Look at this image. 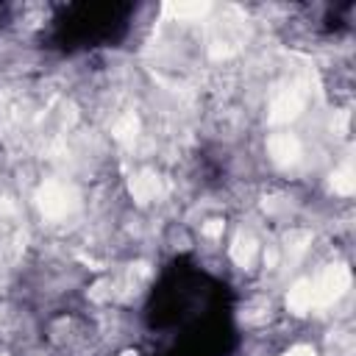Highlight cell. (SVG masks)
<instances>
[{
    "label": "cell",
    "mask_w": 356,
    "mask_h": 356,
    "mask_svg": "<svg viewBox=\"0 0 356 356\" xmlns=\"http://www.w3.org/2000/svg\"><path fill=\"white\" fill-rule=\"evenodd\" d=\"M36 206L47 220H64L78 209V192L70 184L61 181H47L36 192Z\"/></svg>",
    "instance_id": "cell-1"
},
{
    "label": "cell",
    "mask_w": 356,
    "mask_h": 356,
    "mask_svg": "<svg viewBox=\"0 0 356 356\" xmlns=\"http://www.w3.org/2000/svg\"><path fill=\"white\" fill-rule=\"evenodd\" d=\"M350 286V270L345 264H331L325 267L317 278H312V298H314V309H325L334 300H339L345 295V289Z\"/></svg>",
    "instance_id": "cell-2"
},
{
    "label": "cell",
    "mask_w": 356,
    "mask_h": 356,
    "mask_svg": "<svg viewBox=\"0 0 356 356\" xmlns=\"http://www.w3.org/2000/svg\"><path fill=\"white\" fill-rule=\"evenodd\" d=\"M303 103H306V97H303L298 89H284V92H278V95L273 97V103H270V114H267L270 125L292 122V120L303 111Z\"/></svg>",
    "instance_id": "cell-3"
},
{
    "label": "cell",
    "mask_w": 356,
    "mask_h": 356,
    "mask_svg": "<svg viewBox=\"0 0 356 356\" xmlns=\"http://www.w3.org/2000/svg\"><path fill=\"white\" fill-rule=\"evenodd\" d=\"M128 189H131V197L145 206V203H153V200L161 197L164 181H161V175H156L153 170H142V172H136V175L128 181Z\"/></svg>",
    "instance_id": "cell-4"
},
{
    "label": "cell",
    "mask_w": 356,
    "mask_h": 356,
    "mask_svg": "<svg viewBox=\"0 0 356 356\" xmlns=\"http://www.w3.org/2000/svg\"><path fill=\"white\" fill-rule=\"evenodd\" d=\"M267 153L278 167H289L300 159V139L295 134H273L267 139Z\"/></svg>",
    "instance_id": "cell-5"
},
{
    "label": "cell",
    "mask_w": 356,
    "mask_h": 356,
    "mask_svg": "<svg viewBox=\"0 0 356 356\" xmlns=\"http://www.w3.org/2000/svg\"><path fill=\"white\" fill-rule=\"evenodd\" d=\"M286 309L298 317L309 314L314 309V298H312V278H298L289 292H286Z\"/></svg>",
    "instance_id": "cell-6"
},
{
    "label": "cell",
    "mask_w": 356,
    "mask_h": 356,
    "mask_svg": "<svg viewBox=\"0 0 356 356\" xmlns=\"http://www.w3.org/2000/svg\"><path fill=\"white\" fill-rule=\"evenodd\" d=\"M256 250H259V245H256V239L250 234H236L234 242H231V259L239 267H250L253 259H256Z\"/></svg>",
    "instance_id": "cell-7"
},
{
    "label": "cell",
    "mask_w": 356,
    "mask_h": 356,
    "mask_svg": "<svg viewBox=\"0 0 356 356\" xmlns=\"http://www.w3.org/2000/svg\"><path fill=\"white\" fill-rule=\"evenodd\" d=\"M161 8H164V14H170L175 19H195V17L209 14L211 6L209 3H164Z\"/></svg>",
    "instance_id": "cell-8"
},
{
    "label": "cell",
    "mask_w": 356,
    "mask_h": 356,
    "mask_svg": "<svg viewBox=\"0 0 356 356\" xmlns=\"http://www.w3.org/2000/svg\"><path fill=\"white\" fill-rule=\"evenodd\" d=\"M111 134H114V139H117V142L128 145V142H134V139H136V134H139V120H136L134 114H125V117H120V120L114 122Z\"/></svg>",
    "instance_id": "cell-9"
},
{
    "label": "cell",
    "mask_w": 356,
    "mask_h": 356,
    "mask_svg": "<svg viewBox=\"0 0 356 356\" xmlns=\"http://www.w3.org/2000/svg\"><path fill=\"white\" fill-rule=\"evenodd\" d=\"M331 189H334L337 195H353L356 178H353V167H350V164H342L339 170H334V175H331Z\"/></svg>",
    "instance_id": "cell-10"
},
{
    "label": "cell",
    "mask_w": 356,
    "mask_h": 356,
    "mask_svg": "<svg viewBox=\"0 0 356 356\" xmlns=\"http://www.w3.org/2000/svg\"><path fill=\"white\" fill-rule=\"evenodd\" d=\"M306 242H309V234H306V231L289 234V236H286V253H289L292 259H298V256L306 250Z\"/></svg>",
    "instance_id": "cell-11"
},
{
    "label": "cell",
    "mask_w": 356,
    "mask_h": 356,
    "mask_svg": "<svg viewBox=\"0 0 356 356\" xmlns=\"http://www.w3.org/2000/svg\"><path fill=\"white\" fill-rule=\"evenodd\" d=\"M281 356H317V350H314L312 345H295V348H289V350L281 353Z\"/></svg>",
    "instance_id": "cell-12"
},
{
    "label": "cell",
    "mask_w": 356,
    "mask_h": 356,
    "mask_svg": "<svg viewBox=\"0 0 356 356\" xmlns=\"http://www.w3.org/2000/svg\"><path fill=\"white\" fill-rule=\"evenodd\" d=\"M203 234H206V236H211V239H214V236H220V234H222V222H220V220H209V222L203 225Z\"/></svg>",
    "instance_id": "cell-13"
},
{
    "label": "cell",
    "mask_w": 356,
    "mask_h": 356,
    "mask_svg": "<svg viewBox=\"0 0 356 356\" xmlns=\"http://www.w3.org/2000/svg\"><path fill=\"white\" fill-rule=\"evenodd\" d=\"M0 356H6V353H0Z\"/></svg>",
    "instance_id": "cell-14"
}]
</instances>
